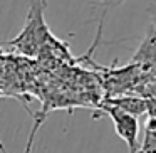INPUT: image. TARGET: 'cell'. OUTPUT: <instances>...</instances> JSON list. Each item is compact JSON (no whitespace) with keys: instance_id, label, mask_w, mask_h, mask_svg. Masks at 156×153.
Segmentation results:
<instances>
[{"instance_id":"cell-1","label":"cell","mask_w":156,"mask_h":153,"mask_svg":"<svg viewBox=\"0 0 156 153\" xmlns=\"http://www.w3.org/2000/svg\"><path fill=\"white\" fill-rule=\"evenodd\" d=\"M30 2H32V7L27 15V20H25L22 32L14 41L7 42V46H12L15 51H19L24 56L37 54L41 44L44 42L45 32H47V27H45L44 19H42V14H44L45 5H47V0H30Z\"/></svg>"},{"instance_id":"cell-3","label":"cell","mask_w":156,"mask_h":153,"mask_svg":"<svg viewBox=\"0 0 156 153\" xmlns=\"http://www.w3.org/2000/svg\"><path fill=\"white\" fill-rule=\"evenodd\" d=\"M133 64L141 69L144 79L156 78V27L149 24L143 42L131 59Z\"/></svg>"},{"instance_id":"cell-9","label":"cell","mask_w":156,"mask_h":153,"mask_svg":"<svg viewBox=\"0 0 156 153\" xmlns=\"http://www.w3.org/2000/svg\"><path fill=\"white\" fill-rule=\"evenodd\" d=\"M148 116L156 118V98L148 99Z\"/></svg>"},{"instance_id":"cell-6","label":"cell","mask_w":156,"mask_h":153,"mask_svg":"<svg viewBox=\"0 0 156 153\" xmlns=\"http://www.w3.org/2000/svg\"><path fill=\"white\" fill-rule=\"evenodd\" d=\"M45 121V113H42V115L37 116V119L34 121V126H32L30 133H29V140H27V145H25V150L24 153H32V150H34V141H35V136H37L39 129H41V126L44 125ZM2 153H7V150H5V146L2 145Z\"/></svg>"},{"instance_id":"cell-10","label":"cell","mask_w":156,"mask_h":153,"mask_svg":"<svg viewBox=\"0 0 156 153\" xmlns=\"http://www.w3.org/2000/svg\"><path fill=\"white\" fill-rule=\"evenodd\" d=\"M138 153H144V151H141V150H139V151H138Z\"/></svg>"},{"instance_id":"cell-7","label":"cell","mask_w":156,"mask_h":153,"mask_svg":"<svg viewBox=\"0 0 156 153\" xmlns=\"http://www.w3.org/2000/svg\"><path fill=\"white\" fill-rule=\"evenodd\" d=\"M91 2H96V4H99V5H102V7H106V9H112V7H118V5H121V4H124L126 0H91Z\"/></svg>"},{"instance_id":"cell-5","label":"cell","mask_w":156,"mask_h":153,"mask_svg":"<svg viewBox=\"0 0 156 153\" xmlns=\"http://www.w3.org/2000/svg\"><path fill=\"white\" fill-rule=\"evenodd\" d=\"M141 151L156 153V118H151V116H148V121H146V126H144Z\"/></svg>"},{"instance_id":"cell-2","label":"cell","mask_w":156,"mask_h":153,"mask_svg":"<svg viewBox=\"0 0 156 153\" xmlns=\"http://www.w3.org/2000/svg\"><path fill=\"white\" fill-rule=\"evenodd\" d=\"M101 109H104V113L111 118L114 129L118 133V136L128 145L129 153H138L141 150L138 138H139V121L138 116L129 115V113L122 111L118 106H112L109 103H102Z\"/></svg>"},{"instance_id":"cell-4","label":"cell","mask_w":156,"mask_h":153,"mask_svg":"<svg viewBox=\"0 0 156 153\" xmlns=\"http://www.w3.org/2000/svg\"><path fill=\"white\" fill-rule=\"evenodd\" d=\"M104 103H109L112 106H118L122 111L129 113L134 116H141L148 113V99L138 94H121V96H112V98H106Z\"/></svg>"},{"instance_id":"cell-8","label":"cell","mask_w":156,"mask_h":153,"mask_svg":"<svg viewBox=\"0 0 156 153\" xmlns=\"http://www.w3.org/2000/svg\"><path fill=\"white\" fill-rule=\"evenodd\" d=\"M148 15H149V19H151V25H154L156 27V0H153L151 2V5L148 7Z\"/></svg>"}]
</instances>
